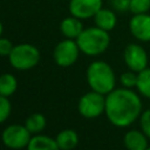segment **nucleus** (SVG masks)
<instances>
[{
    "label": "nucleus",
    "mask_w": 150,
    "mask_h": 150,
    "mask_svg": "<svg viewBox=\"0 0 150 150\" xmlns=\"http://www.w3.org/2000/svg\"><path fill=\"white\" fill-rule=\"evenodd\" d=\"M102 8V0H70L69 12L73 16L81 20L94 18Z\"/></svg>",
    "instance_id": "nucleus-9"
},
{
    "label": "nucleus",
    "mask_w": 150,
    "mask_h": 150,
    "mask_svg": "<svg viewBox=\"0 0 150 150\" xmlns=\"http://www.w3.org/2000/svg\"><path fill=\"white\" fill-rule=\"evenodd\" d=\"M18 89V80L14 75L5 73L0 75V95L5 97L12 96Z\"/></svg>",
    "instance_id": "nucleus-17"
},
{
    "label": "nucleus",
    "mask_w": 150,
    "mask_h": 150,
    "mask_svg": "<svg viewBox=\"0 0 150 150\" xmlns=\"http://www.w3.org/2000/svg\"><path fill=\"white\" fill-rule=\"evenodd\" d=\"M83 29L84 28H83V25L81 22V19L75 18L73 15L63 19L61 21V25H60V30L66 39L76 40Z\"/></svg>",
    "instance_id": "nucleus-12"
},
{
    "label": "nucleus",
    "mask_w": 150,
    "mask_h": 150,
    "mask_svg": "<svg viewBox=\"0 0 150 150\" xmlns=\"http://www.w3.org/2000/svg\"><path fill=\"white\" fill-rule=\"evenodd\" d=\"M80 52L81 50L77 46L76 40L64 39L55 46L53 52V59L55 63L60 67H70L77 61Z\"/></svg>",
    "instance_id": "nucleus-7"
},
{
    "label": "nucleus",
    "mask_w": 150,
    "mask_h": 150,
    "mask_svg": "<svg viewBox=\"0 0 150 150\" xmlns=\"http://www.w3.org/2000/svg\"><path fill=\"white\" fill-rule=\"evenodd\" d=\"M87 82L91 90L107 95L115 89L116 75L114 69L105 61H93L86 71Z\"/></svg>",
    "instance_id": "nucleus-2"
},
{
    "label": "nucleus",
    "mask_w": 150,
    "mask_h": 150,
    "mask_svg": "<svg viewBox=\"0 0 150 150\" xmlns=\"http://www.w3.org/2000/svg\"><path fill=\"white\" fill-rule=\"evenodd\" d=\"M149 9H150V0H131L130 2V12L132 14L148 13Z\"/></svg>",
    "instance_id": "nucleus-20"
},
{
    "label": "nucleus",
    "mask_w": 150,
    "mask_h": 150,
    "mask_svg": "<svg viewBox=\"0 0 150 150\" xmlns=\"http://www.w3.org/2000/svg\"><path fill=\"white\" fill-rule=\"evenodd\" d=\"M112 9L118 13H125L130 11V2L131 0H109Z\"/></svg>",
    "instance_id": "nucleus-23"
},
{
    "label": "nucleus",
    "mask_w": 150,
    "mask_h": 150,
    "mask_svg": "<svg viewBox=\"0 0 150 150\" xmlns=\"http://www.w3.org/2000/svg\"><path fill=\"white\" fill-rule=\"evenodd\" d=\"M145 150H150V146H148V148H146V149H145Z\"/></svg>",
    "instance_id": "nucleus-26"
},
{
    "label": "nucleus",
    "mask_w": 150,
    "mask_h": 150,
    "mask_svg": "<svg viewBox=\"0 0 150 150\" xmlns=\"http://www.w3.org/2000/svg\"><path fill=\"white\" fill-rule=\"evenodd\" d=\"M138 120H139V128H141V130L150 139V108L143 110Z\"/></svg>",
    "instance_id": "nucleus-21"
},
{
    "label": "nucleus",
    "mask_w": 150,
    "mask_h": 150,
    "mask_svg": "<svg viewBox=\"0 0 150 150\" xmlns=\"http://www.w3.org/2000/svg\"><path fill=\"white\" fill-rule=\"evenodd\" d=\"M77 110L86 118H96L104 114L105 95L90 90L82 95L77 103Z\"/></svg>",
    "instance_id": "nucleus-5"
},
{
    "label": "nucleus",
    "mask_w": 150,
    "mask_h": 150,
    "mask_svg": "<svg viewBox=\"0 0 150 150\" xmlns=\"http://www.w3.org/2000/svg\"><path fill=\"white\" fill-rule=\"evenodd\" d=\"M13 43L6 39V38H0V56H8L13 49Z\"/></svg>",
    "instance_id": "nucleus-24"
},
{
    "label": "nucleus",
    "mask_w": 150,
    "mask_h": 150,
    "mask_svg": "<svg viewBox=\"0 0 150 150\" xmlns=\"http://www.w3.org/2000/svg\"><path fill=\"white\" fill-rule=\"evenodd\" d=\"M94 21H95V26H97L98 28L110 32L115 28L117 23V18L114 11L108 9V8H101L95 14Z\"/></svg>",
    "instance_id": "nucleus-13"
},
{
    "label": "nucleus",
    "mask_w": 150,
    "mask_h": 150,
    "mask_svg": "<svg viewBox=\"0 0 150 150\" xmlns=\"http://www.w3.org/2000/svg\"><path fill=\"white\" fill-rule=\"evenodd\" d=\"M32 134L28 129L21 124H9L7 125L1 134V141L4 145L11 150H20L27 148Z\"/></svg>",
    "instance_id": "nucleus-6"
},
{
    "label": "nucleus",
    "mask_w": 150,
    "mask_h": 150,
    "mask_svg": "<svg viewBox=\"0 0 150 150\" xmlns=\"http://www.w3.org/2000/svg\"><path fill=\"white\" fill-rule=\"evenodd\" d=\"M120 82L122 84L123 88H128V89H132L136 88L137 84V73L132 71V70H128L121 74L120 76Z\"/></svg>",
    "instance_id": "nucleus-19"
},
{
    "label": "nucleus",
    "mask_w": 150,
    "mask_h": 150,
    "mask_svg": "<svg viewBox=\"0 0 150 150\" xmlns=\"http://www.w3.org/2000/svg\"><path fill=\"white\" fill-rule=\"evenodd\" d=\"M55 141L60 150H73L79 144V135L73 129H63L56 135Z\"/></svg>",
    "instance_id": "nucleus-15"
},
{
    "label": "nucleus",
    "mask_w": 150,
    "mask_h": 150,
    "mask_svg": "<svg viewBox=\"0 0 150 150\" xmlns=\"http://www.w3.org/2000/svg\"><path fill=\"white\" fill-rule=\"evenodd\" d=\"M143 111L138 94L128 88H115L105 95L104 114L108 121L117 128H127L139 118Z\"/></svg>",
    "instance_id": "nucleus-1"
},
{
    "label": "nucleus",
    "mask_w": 150,
    "mask_h": 150,
    "mask_svg": "<svg viewBox=\"0 0 150 150\" xmlns=\"http://www.w3.org/2000/svg\"><path fill=\"white\" fill-rule=\"evenodd\" d=\"M131 35L142 42L150 41V15L146 13L134 14L129 22Z\"/></svg>",
    "instance_id": "nucleus-10"
},
{
    "label": "nucleus",
    "mask_w": 150,
    "mask_h": 150,
    "mask_svg": "<svg viewBox=\"0 0 150 150\" xmlns=\"http://www.w3.org/2000/svg\"><path fill=\"white\" fill-rule=\"evenodd\" d=\"M11 66L18 70H28L34 68L40 61L39 49L30 43H20L13 47L8 55Z\"/></svg>",
    "instance_id": "nucleus-4"
},
{
    "label": "nucleus",
    "mask_w": 150,
    "mask_h": 150,
    "mask_svg": "<svg viewBox=\"0 0 150 150\" xmlns=\"http://www.w3.org/2000/svg\"><path fill=\"white\" fill-rule=\"evenodd\" d=\"M47 125V120L43 114L41 112H34L29 115L25 121V127L28 129V131L32 135L41 134Z\"/></svg>",
    "instance_id": "nucleus-16"
},
{
    "label": "nucleus",
    "mask_w": 150,
    "mask_h": 150,
    "mask_svg": "<svg viewBox=\"0 0 150 150\" xmlns=\"http://www.w3.org/2000/svg\"><path fill=\"white\" fill-rule=\"evenodd\" d=\"M80 50L88 56H96L104 53L110 45L109 32L95 27L84 28L76 39Z\"/></svg>",
    "instance_id": "nucleus-3"
},
{
    "label": "nucleus",
    "mask_w": 150,
    "mask_h": 150,
    "mask_svg": "<svg viewBox=\"0 0 150 150\" xmlns=\"http://www.w3.org/2000/svg\"><path fill=\"white\" fill-rule=\"evenodd\" d=\"M2 30H4V27H2V23L0 21V38H1V34H2Z\"/></svg>",
    "instance_id": "nucleus-25"
},
{
    "label": "nucleus",
    "mask_w": 150,
    "mask_h": 150,
    "mask_svg": "<svg viewBox=\"0 0 150 150\" xmlns=\"http://www.w3.org/2000/svg\"><path fill=\"white\" fill-rule=\"evenodd\" d=\"M26 149L27 150H60L55 138H52L42 134L33 135Z\"/></svg>",
    "instance_id": "nucleus-14"
},
{
    "label": "nucleus",
    "mask_w": 150,
    "mask_h": 150,
    "mask_svg": "<svg viewBox=\"0 0 150 150\" xmlns=\"http://www.w3.org/2000/svg\"><path fill=\"white\" fill-rule=\"evenodd\" d=\"M148 137L142 130L131 129L123 136V144L127 150H145L149 146Z\"/></svg>",
    "instance_id": "nucleus-11"
},
{
    "label": "nucleus",
    "mask_w": 150,
    "mask_h": 150,
    "mask_svg": "<svg viewBox=\"0 0 150 150\" xmlns=\"http://www.w3.org/2000/svg\"><path fill=\"white\" fill-rule=\"evenodd\" d=\"M136 89L139 95L145 98H150V67L137 73V84Z\"/></svg>",
    "instance_id": "nucleus-18"
},
{
    "label": "nucleus",
    "mask_w": 150,
    "mask_h": 150,
    "mask_svg": "<svg viewBox=\"0 0 150 150\" xmlns=\"http://www.w3.org/2000/svg\"><path fill=\"white\" fill-rule=\"evenodd\" d=\"M123 60L127 67L136 73L148 67V53L138 43H129L123 52Z\"/></svg>",
    "instance_id": "nucleus-8"
},
{
    "label": "nucleus",
    "mask_w": 150,
    "mask_h": 150,
    "mask_svg": "<svg viewBox=\"0 0 150 150\" xmlns=\"http://www.w3.org/2000/svg\"><path fill=\"white\" fill-rule=\"evenodd\" d=\"M11 111H12V105L8 97L0 95V124L4 123L9 117Z\"/></svg>",
    "instance_id": "nucleus-22"
}]
</instances>
